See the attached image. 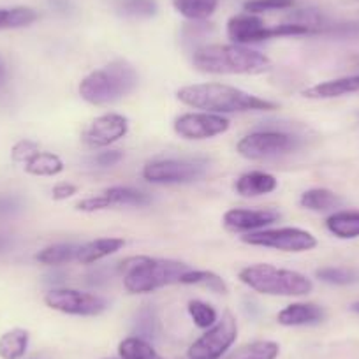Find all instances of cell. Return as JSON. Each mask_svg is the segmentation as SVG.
Returning a JSON list of instances; mask_svg holds the SVG:
<instances>
[{"label": "cell", "instance_id": "cell-1", "mask_svg": "<svg viewBox=\"0 0 359 359\" xmlns=\"http://www.w3.org/2000/svg\"><path fill=\"white\" fill-rule=\"evenodd\" d=\"M176 97L189 108L215 113V115L277 109L275 102L248 94L236 86L224 85V83H196V85L182 86L176 92Z\"/></svg>", "mask_w": 359, "mask_h": 359}, {"label": "cell", "instance_id": "cell-2", "mask_svg": "<svg viewBox=\"0 0 359 359\" xmlns=\"http://www.w3.org/2000/svg\"><path fill=\"white\" fill-rule=\"evenodd\" d=\"M192 65L205 74H262L271 69V60L241 44H208L194 51Z\"/></svg>", "mask_w": 359, "mask_h": 359}, {"label": "cell", "instance_id": "cell-3", "mask_svg": "<svg viewBox=\"0 0 359 359\" xmlns=\"http://www.w3.org/2000/svg\"><path fill=\"white\" fill-rule=\"evenodd\" d=\"M140 76L126 60H113L81 79L78 92L92 106H106L127 97L136 90Z\"/></svg>", "mask_w": 359, "mask_h": 359}, {"label": "cell", "instance_id": "cell-4", "mask_svg": "<svg viewBox=\"0 0 359 359\" xmlns=\"http://www.w3.org/2000/svg\"><path fill=\"white\" fill-rule=\"evenodd\" d=\"M189 269L185 262L147 255L129 257L118 264V271L123 275V287L130 294H148L165 285L180 284L182 275Z\"/></svg>", "mask_w": 359, "mask_h": 359}, {"label": "cell", "instance_id": "cell-5", "mask_svg": "<svg viewBox=\"0 0 359 359\" xmlns=\"http://www.w3.org/2000/svg\"><path fill=\"white\" fill-rule=\"evenodd\" d=\"M238 278L252 291L266 296L299 298L313 291V282L294 269L277 268L273 264H252L240 271Z\"/></svg>", "mask_w": 359, "mask_h": 359}, {"label": "cell", "instance_id": "cell-6", "mask_svg": "<svg viewBox=\"0 0 359 359\" xmlns=\"http://www.w3.org/2000/svg\"><path fill=\"white\" fill-rule=\"evenodd\" d=\"M299 147V140L280 130H257L241 137L236 144L238 154L248 161H268L287 155Z\"/></svg>", "mask_w": 359, "mask_h": 359}, {"label": "cell", "instance_id": "cell-7", "mask_svg": "<svg viewBox=\"0 0 359 359\" xmlns=\"http://www.w3.org/2000/svg\"><path fill=\"white\" fill-rule=\"evenodd\" d=\"M241 241L252 247L273 248L280 252H309L317 247V238L310 231L299 227H278V229H261L255 233H247Z\"/></svg>", "mask_w": 359, "mask_h": 359}, {"label": "cell", "instance_id": "cell-8", "mask_svg": "<svg viewBox=\"0 0 359 359\" xmlns=\"http://www.w3.org/2000/svg\"><path fill=\"white\" fill-rule=\"evenodd\" d=\"M238 323L236 317L231 312H226L222 319L217 320L205 334L198 338L189 347L187 355L191 359H220L236 341Z\"/></svg>", "mask_w": 359, "mask_h": 359}, {"label": "cell", "instance_id": "cell-9", "mask_svg": "<svg viewBox=\"0 0 359 359\" xmlns=\"http://www.w3.org/2000/svg\"><path fill=\"white\" fill-rule=\"evenodd\" d=\"M48 309L67 316L95 317L108 310V299L94 292H83L78 289H51L44 296Z\"/></svg>", "mask_w": 359, "mask_h": 359}, {"label": "cell", "instance_id": "cell-10", "mask_svg": "<svg viewBox=\"0 0 359 359\" xmlns=\"http://www.w3.org/2000/svg\"><path fill=\"white\" fill-rule=\"evenodd\" d=\"M206 165L194 161H165L148 162L143 168V178L155 185H185L198 182L205 176Z\"/></svg>", "mask_w": 359, "mask_h": 359}, {"label": "cell", "instance_id": "cell-11", "mask_svg": "<svg viewBox=\"0 0 359 359\" xmlns=\"http://www.w3.org/2000/svg\"><path fill=\"white\" fill-rule=\"evenodd\" d=\"M172 127H175V133L184 140L203 141L227 133L231 122L222 115L201 111L180 115L172 123Z\"/></svg>", "mask_w": 359, "mask_h": 359}, {"label": "cell", "instance_id": "cell-12", "mask_svg": "<svg viewBox=\"0 0 359 359\" xmlns=\"http://www.w3.org/2000/svg\"><path fill=\"white\" fill-rule=\"evenodd\" d=\"M129 120L120 113H106L97 116L81 134V140L90 148H104L126 137Z\"/></svg>", "mask_w": 359, "mask_h": 359}, {"label": "cell", "instance_id": "cell-13", "mask_svg": "<svg viewBox=\"0 0 359 359\" xmlns=\"http://www.w3.org/2000/svg\"><path fill=\"white\" fill-rule=\"evenodd\" d=\"M227 37L234 44H241V46L273 39L271 27H266L257 15H250V13L231 16L227 22Z\"/></svg>", "mask_w": 359, "mask_h": 359}, {"label": "cell", "instance_id": "cell-14", "mask_svg": "<svg viewBox=\"0 0 359 359\" xmlns=\"http://www.w3.org/2000/svg\"><path fill=\"white\" fill-rule=\"evenodd\" d=\"M280 219V213L275 210H245L233 208L224 213V226L233 233H255L266 229Z\"/></svg>", "mask_w": 359, "mask_h": 359}, {"label": "cell", "instance_id": "cell-15", "mask_svg": "<svg viewBox=\"0 0 359 359\" xmlns=\"http://www.w3.org/2000/svg\"><path fill=\"white\" fill-rule=\"evenodd\" d=\"M324 317H326V312L323 306L316 303H292L278 312L277 323L287 327L313 326V324L323 323Z\"/></svg>", "mask_w": 359, "mask_h": 359}, {"label": "cell", "instance_id": "cell-16", "mask_svg": "<svg viewBox=\"0 0 359 359\" xmlns=\"http://www.w3.org/2000/svg\"><path fill=\"white\" fill-rule=\"evenodd\" d=\"M278 180L264 171H250L241 175L234 184V191L241 198H259L277 191Z\"/></svg>", "mask_w": 359, "mask_h": 359}, {"label": "cell", "instance_id": "cell-17", "mask_svg": "<svg viewBox=\"0 0 359 359\" xmlns=\"http://www.w3.org/2000/svg\"><path fill=\"white\" fill-rule=\"evenodd\" d=\"M355 92H359V74L323 81L306 88L303 95L309 99H334L347 94H355Z\"/></svg>", "mask_w": 359, "mask_h": 359}, {"label": "cell", "instance_id": "cell-18", "mask_svg": "<svg viewBox=\"0 0 359 359\" xmlns=\"http://www.w3.org/2000/svg\"><path fill=\"white\" fill-rule=\"evenodd\" d=\"M126 241L122 238H99V240L88 241L85 245H78V252H76V261L81 264H92L101 259L109 257V255L116 254L122 250Z\"/></svg>", "mask_w": 359, "mask_h": 359}, {"label": "cell", "instance_id": "cell-19", "mask_svg": "<svg viewBox=\"0 0 359 359\" xmlns=\"http://www.w3.org/2000/svg\"><path fill=\"white\" fill-rule=\"evenodd\" d=\"M326 227L333 236L340 240H355L359 238V212L341 210L331 213L326 219Z\"/></svg>", "mask_w": 359, "mask_h": 359}, {"label": "cell", "instance_id": "cell-20", "mask_svg": "<svg viewBox=\"0 0 359 359\" xmlns=\"http://www.w3.org/2000/svg\"><path fill=\"white\" fill-rule=\"evenodd\" d=\"M30 334L23 327H13L0 337V359H22L29 348Z\"/></svg>", "mask_w": 359, "mask_h": 359}, {"label": "cell", "instance_id": "cell-21", "mask_svg": "<svg viewBox=\"0 0 359 359\" xmlns=\"http://www.w3.org/2000/svg\"><path fill=\"white\" fill-rule=\"evenodd\" d=\"M172 8L178 15L192 22L208 20L219 8L220 0H171Z\"/></svg>", "mask_w": 359, "mask_h": 359}, {"label": "cell", "instance_id": "cell-22", "mask_svg": "<svg viewBox=\"0 0 359 359\" xmlns=\"http://www.w3.org/2000/svg\"><path fill=\"white\" fill-rule=\"evenodd\" d=\"M25 172L32 176H57L65 169L64 161L51 151H37L30 161L25 162Z\"/></svg>", "mask_w": 359, "mask_h": 359}, {"label": "cell", "instance_id": "cell-23", "mask_svg": "<svg viewBox=\"0 0 359 359\" xmlns=\"http://www.w3.org/2000/svg\"><path fill=\"white\" fill-rule=\"evenodd\" d=\"M278 354H280V345L277 341L257 340L241 345L226 359H277Z\"/></svg>", "mask_w": 359, "mask_h": 359}, {"label": "cell", "instance_id": "cell-24", "mask_svg": "<svg viewBox=\"0 0 359 359\" xmlns=\"http://www.w3.org/2000/svg\"><path fill=\"white\" fill-rule=\"evenodd\" d=\"M299 205L310 212H330L341 205V199L330 189H310L302 194Z\"/></svg>", "mask_w": 359, "mask_h": 359}, {"label": "cell", "instance_id": "cell-25", "mask_svg": "<svg viewBox=\"0 0 359 359\" xmlns=\"http://www.w3.org/2000/svg\"><path fill=\"white\" fill-rule=\"evenodd\" d=\"M180 284L184 285H203V287L210 289V291L217 292V294H227L229 289L227 284L222 280V277H219L213 271L208 269H189L187 273L182 275L180 278Z\"/></svg>", "mask_w": 359, "mask_h": 359}, {"label": "cell", "instance_id": "cell-26", "mask_svg": "<svg viewBox=\"0 0 359 359\" xmlns=\"http://www.w3.org/2000/svg\"><path fill=\"white\" fill-rule=\"evenodd\" d=\"M39 15L34 11L32 8H9V9H0V30H15L23 29V27L32 25L37 22Z\"/></svg>", "mask_w": 359, "mask_h": 359}, {"label": "cell", "instance_id": "cell-27", "mask_svg": "<svg viewBox=\"0 0 359 359\" xmlns=\"http://www.w3.org/2000/svg\"><path fill=\"white\" fill-rule=\"evenodd\" d=\"M102 194L106 196L111 208L113 206H147L151 203L150 196L130 187H111L106 189Z\"/></svg>", "mask_w": 359, "mask_h": 359}, {"label": "cell", "instance_id": "cell-28", "mask_svg": "<svg viewBox=\"0 0 359 359\" xmlns=\"http://www.w3.org/2000/svg\"><path fill=\"white\" fill-rule=\"evenodd\" d=\"M76 252H78V245H72V243L50 245V247L37 252L36 261L46 266H60V264H65V262L76 261Z\"/></svg>", "mask_w": 359, "mask_h": 359}, {"label": "cell", "instance_id": "cell-29", "mask_svg": "<svg viewBox=\"0 0 359 359\" xmlns=\"http://www.w3.org/2000/svg\"><path fill=\"white\" fill-rule=\"evenodd\" d=\"M120 359H162L158 352L141 337H129L120 341Z\"/></svg>", "mask_w": 359, "mask_h": 359}, {"label": "cell", "instance_id": "cell-30", "mask_svg": "<svg viewBox=\"0 0 359 359\" xmlns=\"http://www.w3.org/2000/svg\"><path fill=\"white\" fill-rule=\"evenodd\" d=\"M319 280L331 285H351L359 282V273L351 268H338V266H324L316 271Z\"/></svg>", "mask_w": 359, "mask_h": 359}, {"label": "cell", "instance_id": "cell-31", "mask_svg": "<svg viewBox=\"0 0 359 359\" xmlns=\"http://www.w3.org/2000/svg\"><path fill=\"white\" fill-rule=\"evenodd\" d=\"M157 11V0H120L118 2V13L127 18H154Z\"/></svg>", "mask_w": 359, "mask_h": 359}, {"label": "cell", "instance_id": "cell-32", "mask_svg": "<svg viewBox=\"0 0 359 359\" xmlns=\"http://www.w3.org/2000/svg\"><path fill=\"white\" fill-rule=\"evenodd\" d=\"M189 316L194 320V324L201 330H210L213 324L219 320V316H217V310L213 309L212 305L205 302H199V299H192L187 305Z\"/></svg>", "mask_w": 359, "mask_h": 359}, {"label": "cell", "instance_id": "cell-33", "mask_svg": "<svg viewBox=\"0 0 359 359\" xmlns=\"http://www.w3.org/2000/svg\"><path fill=\"white\" fill-rule=\"evenodd\" d=\"M296 0H247L243 6L245 13L250 15H262V13L284 11L294 8Z\"/></svg>", "mask_w": 359, "mask_h": 359}, {"label": "cell", "instance_id": "cell-34", "mask_svg": "<svg viewBox=\"0 0 359 359\" xmlns=\"http://www.w3.org/2000/svg\"><path fill=\"white\" fill-rule=\"evenodd\" d=\"M39 150V144L32 140H22L13 147L11 150V158L13 162H18V164H25L27 161L34 157Z\"/></svg>", "mask_w": 359, "mask_h": 359}, {"label": "cell", "instance_id": "cell-35", "mask_svg": "<svg viewBox=\"0 0 359 359\" xmlns=\"http://www.w3.org/2000/svg\"><path fill=\"white\" fill-rule=\"evenodd\" d=\"M108 208H111V205H109V201L106 199L104 194L94 196V198H86L76 205V210H79V212H86V213L101 212V210H108Z\"/></svg>", "mask_w": 359, "mask_h": 359}, {"label": "cell", "instance_id": "cell-36", "mask_svg": "<svg viewBox=\"0 0 359 359\" xmlns=\"http://www.w3.org/2000/svg\"><path fill=\"white\" fill-rule=\"evenodd\" d=\"M155 326H158V320L154 310L150 309L141 310L140 317H137V330L143 333V337H154Z\"/></svg>", "mask_w": 359, "mask_h": 359}, {"label": "cell", "instance_id": "cell-37", "mask_svg": "<svg viewBox=\"0 0 359 359\" xmlns=\"http://www.w3.org/2000/svg\"><path fill=\"white\" fill-rule=\"evenodd\" d=\"M123 158V154L120 150H109V151H101V154L95 155L92 158L97 168H111V165H116Z\"/></svg>", "mask_w": 359, "mask_h": 359}, {"label": "cell", "instance_id": "cell-38", "mask_svg": "<svg viewBox=\"0 0 359 359\" xmlns=\"http://www.w3.org/2000/svg\"><path fill=\"white\" fill-rule=\"evenodd\" d=\"M76 192H78V187L72 184H67V182H60V184H57L51 189V196H53L55 201H64V199L72 198Z\"/></svg>", "mask_w": 359, "mask_h": 359}, {"label": "cell", "instance_id": "cell-39", "mask_svg": "<svg viewBox=\"0 0 359 359\" xmlns=\"http://www.w3.org/2000/svg\"><path fill=\"white\" fill-rule=\"evenodd\" d=\"M18 210V201L15 198H0V215L13 213Z\"/></svg>", "mask_w": 359, "mask_h": 359}, {"label": "cell", "instance_id": "cell-40", "mask_svg": "<svg viewBox=\"0 0 359 359\" xmlns=\"http://www.w3.org/2000/svg\"><path fill=\"white\" fill-rule=\"evenodd\" d=\"M6 78H8V71H6V65H4V62L0 60V88H2V86H4V83H6Z\"/></svg>", "mask_w": 359, "mask_h": 359}, {"label": "cell", "instance_id": "cell-41", "mask_svg": "<svg viewBox=\"0 0 359 359\" xmlns=\"http://www.w3.org/2000/svg\"><path fill=\"white\" fill-rule=\"evenodd\" d=\"M9 247V238L4 236V234H0V252L6 250Z\"/></svg>", "mask_w": 359, "mask_h": 359}, {"label": "cell", "instance_id": "cell-42", "mask_svg": "<svg viewBox=\"0 0 359 359\" xmlns=\"http://www.w3.org/2000/svg\"><path fill=\"white\" fill-rule=\"evenodd\" d=\"M351 310H352V312L359 313V302H358V303H354V305H352V306H351Z\"/></svg>", "mask_w": 359, "mask_h": 359}]
</instances>
